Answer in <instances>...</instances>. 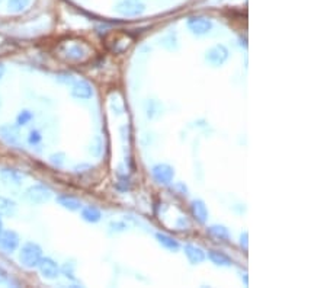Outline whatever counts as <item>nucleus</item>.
Listing matches in <instances>:
<instances>
[{"label": "nucleus", "instance_id": "nucleus-1", "mask_svg": "<svg viewBox=\"0 0 327 288\" xmlns=\"http://www.w3.org/2000/svg\"><path fill=\"white\" fill-rule=\"evenodd\" d=\"M42 258V249L38 243L28 242L19 251V260L27 268H35Z\"/></svg>", "mask_w": 327, "mask_h": 288}, {"label": "nucleus", "instance_id": "nucleus-2", "mask_svg": "<svg viewBox=\"0 0 327 288\" xmlns=\"http://www.w3.org/2000/svg\"><path fill=\"white\" fill-rule=\"evenodd\" d=\"M230 51L224 44H216L205 51V61L213 67H221L227 63Z\"/></svg>", "mask_w": 327, "mask_h": 288}, {"label": "nucleus", "instance_id": "nucleus-3", "mask_svg": "<svg viewBox=\"0 0 327 288\" xmlns=\"http://www.w3.org/2000/svg\"><path fill=\"white\" fill-rule=\"evenodd\" d=\"M53 192L48 186L42 185V183H36L32 185L27 189L25 192V198L31 202V204H35V205H41L47 201H50Z\"/></svg>", "mask_w": 327, "mask_h": 288}, {"label": "nucleus", "instance_id": "nucleus-4", "mask_svg": "<svg viewBox=\"0 0 327 288\" xmlns=\"http://www.w3.org/2000/svg\"><path fill=\"white\" fill-rule=\"evenodd\" d=\"M61 54L64 56L66 60H70V61H84L89 58L90 51L87 45H84L83 42H73L61 50Z\"/></svg>", "mask_w": 327, "mask_h": 288}, {"label": "nucleus", "instance_id": "nucleus-5", "mask_svg": "<svg viewBox=\"0 0 327 288\" xmlns=\"http://www.w3.org/2000/svg\"><path fill=\"white\" fill-rule=\"evenodd\" d=\"M115 10L121 16L133 18V16H140L144 13L145 4L140 0H121L115 6Z\"/></svg>", "mask_w": 327, "mask_h": 288}, {"label": "nucleus", "instance_id": "nucleus-6", "mask_svg": "<svg viewBox=\"0 0 327 288\" xmlns=\"http://www.w3.org/2000/svg\"><path fill=\"white\" fill-rule=\"evenodd\" d=\"M188 29L193 34V35L202 36L207 35L211 29H213V21L208 18H202V16H193L189 18L188 22Z\"/></svg>", "mask_w": 327, "mask_h": 288}, {"label": "nucleus", "instance_id": "nucleus-7", "mask_svg": "<svg viewBox=\"0 0 327 288\" xmlns=\"http://www.w3.org/2000/svg\"><path fill=\"white\" fill-rule=\"evenodd\" d=\"M151 175L160 185H169L175 178V169L167 163H157L151 168Z\"/></svg>", "mask_w": 327, "mask_h": 288}, {"label": "nucleus", "instance_id": "nucleus-8", "mask_svg": "<svg viewBox=\"0 0 327 288\" xmlns=\"http://www.w3.org/2000/svg\"><path fill=\"white\" fill-rule=\"evenodd\" d=\"M21 237L13 230H3L0 234V249L6 253L15 252L19 248Z\"/></svg>", "mask_w": 327, "mask_h": 288}, {"label": "nucleus", "instance_id": "nucleus-9", "mask_svg": "<svg viewBox=\"0 0 327 288\" xmlns=\"http://www.w3.org/2000/svg\"><path fill=\"white\" fill-rule=\"evenodd\" d=\"M38 269H39V274L42 275V278H45V280H55L60 275V266L51 258H41V260L38 263Z\"/></svg>", "mask_w": 327, "mask_h": 288}, {"label": "nucleus", "instance_id": "nucleus-10", "mask_svg": "<svg viewBox=\"0 0 327 288\" xmlns=\"http://www.w3.org/2000/svg\"><path fill=\"white\" fill-rule=\"evenodd\" d=\"M72 95L76 99H90L93 96V87L87 80H76L72 86Z\"/></svg>", "mask_w": 327, "mask_h": 288}, {"label": "nucleus", "instance_id": "nucleus-11", "mask_svg": "<svg viewBox=\"0 0 327 288\" xmlns=\"http://www.w3.org/2000/svg\"><path fill=\"white\" fill-rule=\"evenodd\" d=\"M191 214L195 218V221H198L199 224H205L208 220V208L205 205V202L199 198L193 200L189 205Z\"/></svg>", "mask_w": 327, "mask_h": 288}, {"label": "nucleus", "instance_id": "nucleus-12", "mask_svg": "<svg viewBox=\"0 0 327 288\" xmlns=\"http://www.w3.org/2000/svg\"><path fill=\"white\" fill-rule=\"evenodd\" d=\"M183 252L186 255L188 260L192 263V265H199L202 263L205 259H207V253L204 249H201L199 246L196 245H191V243H186L183 246Z\"/></svg>", "mask_w": 327, "mask_h": 288}, {"label": "nucleus", "instance_id": "nucleus-13", "mask_svg": "<svg viewBox=\"0 0 327 288\" xmlns=\"http://www.w3.org/2000/svg\"><path fill=\"white\" fill-rule=\"evenodd\" d=\"M0 139L9 145L18 144L19 139H21L19 128L16 125H12V124H3L0 127Z\"/></svg>", "mask_w": 327, "mask_h": 288}, {"label": "nucleus", "instance_id": "nucleus-14", "mask_svg": "<svg viewBox=\"0 0 327 288\" xmlns=\"http://www.w3.org/2000/svg\"><path fill=\"white\" fill-rule=\"evenodd\" d=\"M57 202L64 207L66 210H70V211H79L83 204L79 198L73 197V195H69V194H63V195H58L57 197Z\"/></svg>", "mask_w": 327, "mask_h": 288}, {"label": "nucleus", "instance_id": "nucleus-15", "mask_svg": "<svg viewBox=\"0 0 327 288\" xmlns=\"http://www.w3.org/2000/svg\"><path fill=\"white\" fill-rule=\"evenodd\" d=\"M0 178L1 180L6 183V185H21L22 180H24V175L16 171V169H9V168H4L1 169L0 172Z\"/></svg>", "mask_w": 327, "mask_h": 288}, {"label": "nucleus", "instance_id": "nucleus-16", "mask_svg": "<svg viewBox=\"0 0 327 288\" xmlns=\"http://www.w3.org/2000/svg\"><path fill=\"white\" fill-rule=\"evenodd\" d=\"M207 258L214 263V265H217V266H233V259L228 256V255H225L224 252H221V251H216V249H211V251H208L207 253Z\"/></svg>", "mask_w": 327, "mask_h": 288}, {"label": "nucleus", "instance_id": "nucleus-17", "mask_svg": "<svg viewBox=\"0 0 327 288\" xmlns=\"http://www.w3.org/2000/svg\"><path fill=\"white\" fill-rule=\"evenodd\" d=\"M156 240L164 248V249H167V251H170V252H178L179 249H181V243L175 239V237H172V236H169V234H164V233H156Z\"/></svg>", "mask_w": 327, "mask_h": 288}, {"label": "nucleus", "instance_id": "nucleus-18", "mask_svg": "<svg viewBox=\"0 0 327 288\" xmlns=\"http://www.w3.org/2000/svg\"><path fill=\"white\" fill-rule=\"evenodd\" d=\"M80 216L87 223H99L102 220V211L95 205H86L80 208Z\"/></svg>", "mask_w": 327, "mask_h": 288}, {"label": "nucleus", "instance_id": "nucleus-19", "mask_svg": "<svg viewBox=\"0 0 327 288\" xmlns=\"http://www.w3.org/2000/svg\"><path fill=\"white\" fill-rule=\"evenodd\" d=\"M207 233L217 239V240H221V242H228L230 240V231L225 226L222 224H213V226H208L207 227Z\"/></svg>", "mask_w": 327, "mask_h": 288}, {"label": "nucleus", "instance_id": "nucleus-20", "mask_svg": "<svg viewBox=\"0 0 327 288\" xmlns=\"http://www.w3.org/2000/svg\"><path fill=\"white\" fill-rule=\"evenodd\" d=\"M18 213V205L13 200L0 197V217H15Z\"/></svg>", "mask_w": 327, "mask_h": 288}, {"label": "nucleus", "instance_id": "nucleus-21", "mask_svg": "<svg viewBox=\"0 0 327 288\" xmlns=\"http://www.w3.org/2000/svg\"><path fill=\"white\" fill-rule=\"evenodd\" d=\"M162 105L157 102V101H147L145 102V115H147V118H150V119H154V118H157L160 114H162Z\"/></svg>", "mask_w": 327, "mask_h": 288}, {"label": "nucleus", "instance_id": "nucleus-22", "mask_svg": "<svg viewBox=\"0 0 327 288\" xmlns=\"http://www.w3.org/2000/svg\"><path fill=\"white\" fill-rule=\"evenodd\" d=\"M31 1L32 0H9L7 1V7L13 13H21V12H24L31 4Z\"/></svg>", "mask_w": 327, "mask_h": 288}, {"label": "nucleus", "instance_id": "nucleus-23", "mask_svg": "<svg viewBox=\"0 0 327 288\" xmlns=\"http://www.w3.org/2000/svg\"><path fill=\"white\" fill-rule=\"evenodd\" d=\"M32 118H34V114L31 111H28V109H24V111L19 112L16 121H18V125H27L28 122H31Z\"/></svg>", "mask_w": 327, "mask_h": 288}, {"label": "nucleus", "instance_id": "nucleus-24", "mask_svg": "<svg viewBox=\"0 0 327 288\" xmlns=\"http://www.w3.org/2000/svg\"><path fill=\"white\" fill-rule=\"evenodd\" d=\"M41 140H42V136H41V133L38 131V130H32L31 133H29V137H28V142L31 145H36V144L41 143Z\"/></svg>", "mask_w": 327, "mask_h": 288}, {"label": "nucleus", "instance_id": "nucleus-25", "mask_svg": "<svg viewBox=\"0 0 327 288\" xmlns=\"http://www.w3.org/2000/svg\"><path fill=\"white\" fill-rule=\"evenodd\" d=\"M50 160H51L53 165H55V166H61V165L64 163V154H63V153L53 154V156L50 157Z\"/></svg>", "mask_w": 327, "mask_h": 288}, {"label": "nucleus", "instance_id": "nucleus-26", "mask_svg": "<svg viewBox=\"0 0 327 288\" xmlns=\"http://www.w3.org/2000/svg\"><path fill=\"white\" fill-rule=\"evenodd\" d=\"M110 229L115 231H124L125 229H128V226L124 221H112L110 223Z\"/></svg>", "mask_w": 327, "mask_h": 288}, {"label": "nucleus", "instance_id": "nucleus-27", "mask_svg": "<svg viewBox=\"0 0 327 288\" xmlns=\"http://www.w3.org/2000/svg\"><path fill=\"white\" fill-rule=\"evenodd\" d=\"M240 246L247 251V248H249V233L247 231H243L240 234Z\"/></svg>", "mask_w": 327, "mask_h": 288}, {"label": "nucleus", "instance_id": "nucleus-28", "mask_svg": "<svg viewBox=\"0 0 327 288\" xmlns=\"http://www.w3.org/2000/svg\"><path fill=\"white\" fill-rule=\"evenodd\" d=\"M58 80L60 82H63V83H70V85H73L74 83V77H73L72 74H64V76H61V77H58Z\"/></svg>", "mask_w": 327, "mask_h": 288}, {"label": "nucleus", "instance_id": "nucleus-29", "mask_svg": "<svg viewBox=\"0 0 327 288\" xmlns=\"http://www.w3.org/2000/svg\"><path fill=\"white\" fill-rule=\"evenodd\" d=\"M7 283H10V280H9L7 274L0 268V284H7Z\"/></svg>", "mask_w": 327, "mask_h": 288}, {"label": "nucleus", "instance_id": "nucleus-30", "mask_svg": "<svg viewBox=\"0 0 327 288\" xmlns=\"http://www.w3.org/2000/svg\"><path fill=\"white\" fill-rule=\"evenodd\" d=\"M4 72H6V67H4V64L0 63V80H1V77L4 76Z\"/></svg>", "mask_w": 327, "mask_h": 288}, {"label": "nucleus", "instance_id": "nucleus-31", "mask_svg": "<svg viewBox=\"0 0 327 288\" xmlns=\"http://www.w3.org/2000/svg\"><path fill=\"white\" fill-rule=\"evenodd\" d=\"M1 231H3V221H1V218H0V234H1Z\"/></svg>", "mask_w": 327, "mask_h": 288}, {"label": "nucleus", "instance_id": "nucleus-32", "mask_svg": "<svg viewBox=\"0 0 327 288\" xmlns=\"http://www.w3.org/2000/svg\"><path fill=\"white\" fill-rule=\"evenodd\" d=\"M0 108H1V98H0Z\"/></svg>", "mask_w": 327, "mask_h": 288}, {"label": "nucleus", "instance_id": "nucleus-33", "mask_svg": "<svg viewBox=\"0 0 327 288\" xmlns=\"http://www.w3.org/2000/svg\"><path fill=\"white\" fill-rule=\"evenodd\" d=\"M1 1H3V0H0V3H1Z\"/></svg>", "mask_w": 327, "mask_h": 288}]
</instances>
